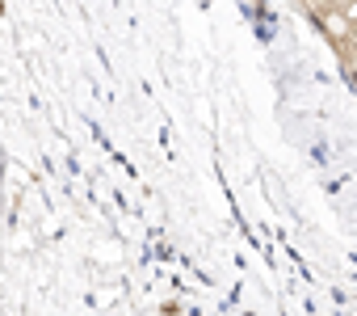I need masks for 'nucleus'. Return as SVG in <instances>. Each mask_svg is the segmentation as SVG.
<instances>
[{"label": "nucleus", "instance_id": "2", "mask_svg": "<svg viewBox=\"0 0 357 316\" xmlns=\"http://www.w3.org/2000/svg\"><path fill=\"white\" fill-rule=\"evenodd\" d=\"M349 43H357V13H349Z\"/></svg>", "mask_w": 357, "mask_h": 316}, {"label": "nucleus", "instance_id": "3", "mask_svg": "<svg viewBox=\"0 0 357 316\" xmlns=\"http://www.w3.org/2000/svg\"><path fill=\"white\" fill-rule=\"evenodd\" d=\"M307 5H311V9H319V5H324V0H307Z\"/></svg>", "mask_w": 357, "mask_h": 316}, {"label": "nucleus", "instance_id": "1", "mask_svg": "<svg viewBox=\"0 0 357 316\" xmlns=\"http://www.w3.org/2000/svg\"><path fill=\"white\" fill-rule=\"evenodd\" d=\"M344 76H349V89L357 93V59H344Z\"/></svg>", "mask_w": 357, "mask_h": 316}]
</instances>
